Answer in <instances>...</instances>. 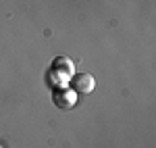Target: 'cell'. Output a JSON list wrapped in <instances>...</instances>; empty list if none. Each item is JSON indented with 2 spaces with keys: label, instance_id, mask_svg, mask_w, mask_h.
Here are the masks:
<instances>
[{
  "label": "cell",
  "instance_id": "1",
  "mask_svg": "<svg viewBox=\"0 0 156 148\" xmlns=\"http://www.w3.org/2000/svg\"><path fill=\"white\" fill-rule=\"evenodd\" d=\"M50 73H56V81L58 84H65L67 79H71L73 77V65L69 59H65V56H56L54 63H52V71Z\"/></svg>",
  "mask_w": 156,
  "mask_h": 148
},
{
  "label": "cell",
  "instance_id": "2",
  "mask_svg": "<svg viewBox=\"0 0 156 148\" xmlns=\"http://www.w3.org/2000/svg\"><path fill=\"white\" fill-rule=\"evenodd\" d=\"M71 86H73V90L79 92V94H90V92H94L96 81H94L92 75L79 73V75H73V77H71Z\"/></svg>",
  "mask_w": 156,
  "mask_h": 148
},
{
  "label": "cell",
  "instance_id": "3",
  "mask_svg": "<svg viewBox=\"0 0 156 148\" xmlns=\"http://www.w3.org/2000/svg\"><path fill=\"white\" fill-rule=\"evenodd\" d=\"M52 100H54V104H56V106H60V109H65V111H67V109H73V106H75L77 96H75V92H73V90L62 88V90H56V92H54Z\"/></svg>",
  "mask_w": 156,
  "mask_h": 148
}]
</instances>
